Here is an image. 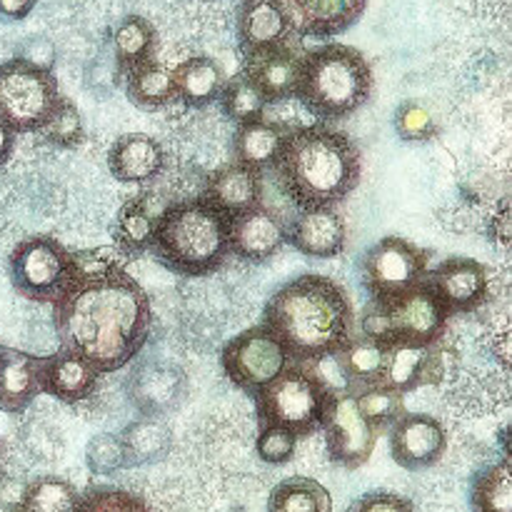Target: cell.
Segmentation results:
<instances>
[{"mask_svg": "<svg viewBox=\"0 0 512 512\" xmlns=\"http://www.w3.org/2000/svg\"><path fill=\"white\" fill-rule=\"evenodd\" d=\"M85 463H88L93 475H113L118 470L128 468V458H125L120 435L103 433L90 438L88 448H85Z\"/></svg>", "mask_w": 512, "mask_h": 512, "instance_id": "41", "label": "cell"}, {"mask_svg": "<svg viewBox=\"0 0 512 512\" xmlns=\"http://www.w3.org/2000/svg\"><path fill=\"white\" fill-rule=\"evenodd\" d=\"M18 58L25 60V63L35 65V68H43V70H50V73H53L55 48L50 40L40 38V35H33L30 40H25V45L20 48V53H18Z\"/></svg>", "mask_w": 512, "mask_h": 512, "instance_id": "46", "label": "cell"}, {"mask_svg": "<svg viewBox=\"0 0 512 512\" xmlns=\"http://www.w3.org/2000/svg\"><path fill=\"white\" fill-rule=\"evenodd\" d=\"M293 38L298 35L290 28L278 0H243L240 3L238 43L243 55L270 48V45L288 43Z\"/></svg>", "mask_w": 512, "mask_h": 512, "instance_id": "25", "label": "cell"}, {"mask_svg": "<svg viewBox=\"0 0 512 512\" xmlns=\"http://www.w3.org/2000/svg\"><path fill=\"white\" fill-rule=\"evenodd\" d=\"M188 373L170 360L148 358L133 365L128 375V398L145 418H165L188 398Z\"/></svg>", "mask_w": 512, "mask_h": 512, "instance_id": "13", "label": "cell"}, {"mask_svg": "<svg viewBox=\"0 0 512 512\" xmlns=\"http://www.w3.org/2000/svg\"><path fill=\"white\" fill-rule=\"evenodd\" d=\"M28 480L18 475L0 473V512L23 510L25 495H28Z\"/></svg>", "mask_w": 512, "mask_h": 512, "instance_id": "45", "label": "cell"}, {"mask_svg": "<svg viewBox=\"0 0 512 512\" xmlns=\"http://www.w3.org/2000/svg\"><path fill=\"white\" fill-rule=\"evenodd\" d=\"M38 0H0V18L3 20H25Z\"/></svg>", "mask_w": 512, "mask_h": 512, "instance_id": "47", "label": "cell"}, {"mask_svg": "<svg viewBox=\"0 0 512 512\" xmlns=\"http://www.w3.org/2000/svg\"><path fill=\"white\" fill-rule=\"evenodd\" d=\"M288 243L305 258H338L348 248V223L335 208L300 210L288 228Z\"/></svg>", "mask_w": 512, "mask_h": 512, "instance_id": "20", "label": "cell"}, {"mask_svg": "<svg viewBox=\"0 0 512 512\" xmlns=\"http://www.w3.org/2000/svg\"><path fill=\"white\" fill-rule=\"evenodd\" d=\"M18 512H23V510H18Z\"/></svg>", "mask_w": 512, "mask_h": 512, "instance_id": "51", "label": "cell"}, {"mask_svg": "<svg viewBox=\"0 0 512 512\" xmlns=\"http://www.w3.org/2000/svg\"><path fill=\"white\" fill-rule=\"evenodd\" d=\"M268 108L270 105L265 100V95L243 73H238L235 78H228L223 93H220V110L235 125L263 118L268 113Z\"/></svg>", "mask_w": 512, "mask_h": 512, "instance_id": "35", "label": "cell"}, {"mask_svg": "<svg viewBox=\"0 0 512 512\" xmlns=\"http://www.w3.org/2000/svg\"><path fill=\"white\" fill-rule=\"evenodd\" d=\"M3 460H5V440L0 438V468H3Z\"/></svg>", "mask_w": 512, "mask_h": 512, "instance_id": "49", "label": "cell"}, {"mask_svg": "<svg viewBox=\"0 0 512 512\" xmlns=\"http://www.w3.org/2000/svg\"><path fill=\"white\" fill-rule=\"evenodd\" d=\"M60 100L63 95L50 70L35 68L20 58L0 65V120L13 133H38Z\"/></svg>", "mask_w": 512, "mask_h": 512, "instance_id": "9", "label": "cell"}, {"mask_svg": "<svg viewBox=\"0 0 512 512\" xmlns=\"http://www.w3.org/2000/svg\"><path fill=\"white\" fill-rule=\"evenodd\" d=\"M335 388L315 370V365H288L273 383L255 395L258 423L283 425L298 438L318 433Z\"/></svg>", "mask_w": 512, "mask_h": 512, "instance_id": "6", "label": "cell"}, {"mask_svg": "<svg viewBox=\"0 0 512 512\" xmlns=\"http://www.w3.org/2000/svg\"><path fill=\"white\" fill-rule=\"evenodd\" d=\"M220 363L230 383L255 398L288 368L290 355L285 345L260 323L228 340L220 353Z\"/></svg>", "mask_w": 512, "mask_h": 512, "instance_id": "11", "label": "cell"}, {"mask_svg": "<svg viewBox=\"0 0 512 512\" xmlns=\"http://www.w3.org/2000/svg\"><path fill=\"white\" fill-rule=\"evenodd\" d=\"M128 468L163 463L173 450V430L163 418H138L120 433Z\"/></svg>", "mask_w": 512, "mask_h": 512, "instance_id": "29", "label": "cell"}, {"mask_svg": "<svg viewBox=\"0 0 512 512\" xmlns=\"http://www.w3.org/2000/svg\"><path fill=\"white\" fill-rule=\"evenodd\" d=\"M288 130L290 128H285L280 120L268 118V115L238 125L233 138L235 163L248 165V168L258 170V173L275 168Z\"/></svg>", "mask_w": 512, "mask_h": 512, "instance_id": "26", "label": "cell"}, {"mask_svg": "<svg viewBox=\"0 0 512 512\" xmlns=\"http://www.w3.org/2000/svg\"><path fill=\"white\" fill-rule=\"evenodd\" d=\"M298 38H335L363 18L368 0H278Z\"/></svg>", "mask_w": 512, "mask_h": 512, "instance_id": "18", "label": "cell"}, {"mask_svg": "<svg viewBox=\"0 0 512 512\" xmlns=\"http://www.w3.org/2000/svg\"><path fill=\"white\" fill-rule=\"evenodd\" d=\"M275 170L300 210L335 208L360 185L363 155L345 130L328 123L300 125L285 135Z\"/></svg>", "mask_w": 512, "mask_h": 512, "instance_id": "3", "label": "cell"}, {"mask_svg": "<svg viewBox=\"0 0 512 512\" xmlns=\"http://www.w3.org/2000/svg\"><path fill=\"white\" fill-rule=\"evenodd\" d=\"M173 78L178 100H183L190 108H205V105L218 103L220 93L228 83L223 65L208 55H195V58L180 63L173 70Z\"/></svg>", "mask_w": 512, "mask_h": 512, "instance_id": "27", "label": "cell"}, {"mask_svg": "<svg viewBox=\"0 0 512 512\" xmlns=\"http://www.w3.org/2000/svg\"><path fill=\"white\" fill-rule=\"evenodd\" d=\"M393 125L395 133L405 143H428V140H433L440 133L435 113L428 105L420 103V100H405V103H400L395 108Z\"/></svg>", "mask_w": 512, "mask_h": 512, "instance_id": "39", "label": "cell"}, {"mask_svg": "<svg viewBox=\"0 0 512 512\" xmlns=\"http://www.w3.org/2000/svg\"><path fill=\"white\" fill-rule=\"evenodd\" d=\"M230 220L203 198L180 200L158 218L153 253L165 268L188 278H205L230 255Z\"/></svg>", "mask_w": 512, "mask_h": 512, "instance_id": "4", "label": "cell"}, {"mask_svg": "<svg viewBox=\"0 0 512 512\" xmlns=\"http://www.w3.org/2000/svg\"><path fill=\"white\" fill-rule=\"evenodd\" d=\"M43 395V358L5 348L0 355V410L23 415Z\"/></svg>", "mask_w": 512, "mask_h": 512, "instance_id": "23", "label": "cell"}, {"mask_svg": "<svg viewBox=\"0 0 512 512\" xmlns=\"http://www.w3.org/2000/svg\"><path fill=\"white\" fill-rule=\"evenodd\" d=\"M50 308L60 348L85 355L103 375L135 363L153 328L148 293L125 268L75 278Z\"/></svg>", "mask_w": 512, "mask_h": 512, "instance_id": "1", "label": "cell"}, {"mask_svg": "<svg viewBox=\"0 0 512 512\" xmlns=\"http://www.w3.org/2000/svg\"><path fill=\"white\" fill-rule=\"evenodd\" d=\"M158 218L150 210L148 200L145 198H130L128 203L120 208L118 218H115L113 238L115 245L128 255V260L138 258V255L153 250L155 233H158Z\"/></svg>", "mask_w": 512, "mask_h": 512, "instance_id": "31", "label": "cell"}, {"mask_svg": "<svg viewBox=\"0 0 512 512\" xmlns=\"http://www.w3.org/2000/svg\"><path fill=\"white\" fill-rule=\"evenodd\" d=\"M268 512H333V498L318 480L288 478L270 490Z\"/></svg>", "mask_w": 512, "mask_h": 512, "instance_id": "32", "label": "cell"}, {"mask_svg": "<svg viewBox=\"0 0 512 512\" xmlns=\"http://www.w3.org/2000/svg\"><path fill=\"white\" fill-rule=\"evenodd\" d=\"M288 243V225L263 203L230 220V255L245 263H268Z\"/></svg>", "mask_w": 512, "mask_h": 512, "instance_id": "19", "label": "cell"}, {"mask_svg": "<svg viewBox=\"0 0 512 512\" xmlns=\"http://www.w3.org/2000/svg\"><path fill=\"white\" fill-rule=\"evenodd\" d=\"M385 370L380 383L408 395L428 385H438L448 373V350L440 343L390 340L385 343Z\"/></svg>", "mask_w": 512, "mask_h": 512, "instance_id": "14", "label": "cell"}, {"mask_svg": "<svg viewBox=\"0 0 512 512\" xmlns=\"http://www.w3.org/2000/svg\"><path fill=\"white\" fill-rule=\"evenodd\" d=\"M320 430L330 463L345 470H358L368 463L380 438V430L365 418L353 390H335Z\"/></svg>", "mask_w": 512, "mask_h": 512, "instance_id": "12", "label": "cell"}, {"mask_svg": "<svg viewBox=\"0 0 512 512\" xmlns=\"http://www.w3.org/2000/svg\"><path fill=\"white\" fill-rule=\"evenodd\" d=\"M348 512H415V505L405 495L375 490V493H365L353 500Z\"/></svg>", "mask_w": 512, "mask_h": 512, "instance_id": "44", "label": "cell"}, {"mask_svg": "<svg viewBox=\"0 0 512 512\" xmlns=\"http://www.w3.org/2000/svg\"><path fill=\"white\" fill-rule=\"evenodd\" d=\"M125 75V95L133 105L143 110H160L165 105L175 103V78L173 70L160 65L158 60H148L135 68H130Z\"/></svg>", "mask_w": 512, "mask_h": 512, "instance_id": "30", "label": "cell"}, {"mask_svg": "<svg viewBox=\"0 0 512 512\" xmlns=\"http://www.w3.org/2000/svg\"><path fill=\"white\" fill-rule=\"evenodd\" d=\"M473 512H512L510 458L480 470L470 490Z\"/></svg>", "mask_w": 512, "mask_h": 512, "instance_id": "34", "label": "cell"}, {"mask_svg": "<svg viewBox=\"0 0 512 512\" xmlns=\"http://www.w3.org/2000/svg\"><path fill=\"white\" fill-rule=\"evenodd\" d=\"M353 393L355 398H358V405L365 413V418H368L380 433L388 430L390 425L405 413V395L385 383L368 385V388L353 390Z\"/></svg>", "mask_w": 512, "mask_h": 512, "instance_id": "37", "label": "cell"}, {"mask_svg": "<svg viewBox=\"0 0 512 512\" xmlns=\"http://www.w3.org/2000/svg\"><path fill=\"white\" fill-rule=\"evenodd\" d=\"M128 255L118 248V245H103V248H88V250H73V265L75 278H93V275H105L110 270L125 268Z\"/></svg>", "mask_w": 512, "mask_h": 512, "instance_id": "43", "label": "cell"}, {"mask_svg": "<svg viewBox=\"0 0 512 512\" xmlns=\"http://www.w3.org/2000/svg\"><path fill=\"white\" fill-rule=\"evenodd\" d=\"M10 283L30 303L55 305L75 283L73 250L50 235H30L10 253Z\"/></svg>", "mask_w": 512, "mask_h": 512, "instance_id": "8", "label": "cell"}, {"mask_svg": "<svg viewBox=\"0 0 512 512\" xmlns=\"http://www.w3.org/2000/svg\"><path fill=\"white\" fill-rule=\"evenodd\" d=\"M298 435L283 425L260 423L258 438H255V453L265 465H288L298 450Z\"/></svg>", "mask_w": 512, "mask_h": 512, "instance_id": "40", "label": "cell"}, {"mask_svg": "<svg viewBox=\"0 0 512 512\" xmlns=\"http://www.w3.org/2000/svg\"><path fill=\"white\" fill-rule=\"evenodd\" d=\"M3 350H5V345H3V343H0V355H3Z\"/></svg>", "mask_w": 512, "mask_h": 512, "instance_id": "50", "label": "cell"}, {"mask_svg": "<svg viewBox=\"0 0 512 512\" xmlns=\"http://www.w3.org/2000/svg\"><path fill=\"white\" fill-rule=\"evenodd\" d=\"M78 512H153L140 495L118 488L90 490L80 498Z\"/></svg>", "mask_w": 512, "mask_h": 512, "instance_id": "42", "label": "cell"}, {"mask_svg": "<svg viewBox=\"0 0 512 512\" xmlns=\"http://www.w3.org/2000/svg\"><path fill=\"white\" fill-rule=\"evenodd\" d=\"M385 343L378 338H370L365 333H355L350 343L335 355L340 373H343L348 388L345 390H360L375 385L383 380L385 370Z\"/></svg>", "mask_w": 512, "mask_h": 512, "instance_id": "28", "label": "cell"}, {"mask_svg": "<svg viewBox=\"0 0 512 512\" xmlns=\"http://www.w3.org/2000/svg\"><path fill=\"white\" fill-rule=\"evenodd\" d=\"M450 315L428 283H420L388 300H368L360 315V333L390 340L440 343L448 330Z\"/></svg>", "mask_w": 512, "mask_h": 512, "instance_id": "7", "label": "cell"}, {"mask_svg": "<svg viewBox=\"0 0 512 512\" xmlns=\"http://www.w3.org/2000/svg\"><path fill=\"white\" fill-rule=\"evenodd\" d=\"M263 325L285 345L290 360L318 365L335 358L355 335L348 293L328 275H300L268 298Z\"/></svg>", "mask_w": 512, "mask_h": 512, "instance_id": "2", "label": "cell"}, {"mask_svg": "<svg viewBox=\"0 0 512 512\" xmlns=\"http://www.w3.org/2000/svg\"><path fill=\"white\" fill-rule=\"evenodd\" d=\"M388 430L390 455L400 468L410 470V473L435 468L448 453L445 425L428 413L405 410Z\"/></svg>", "mask_w": 512, "mask_h": 512, "instance_id": "15", "label": "cell"}, {"mask_svg": "<svg viewBox=\"0 0 512 512\" xmlns=\"http://www.w3.org/2000/svg\"><path fill=\"white\" fill-rule=\"evenodd\" d=\"M80 495L73 485L58 475L30 480L23 512H78Z\"/></svg>", "mask_w": 512, "mask_h": 512, "instance_id": "36", "label": "cell"}, {"mask_svg": "<svg viewBox=\"0 0 512 512\" xmlns=\"http://www.w3.org/2000/svg\"><path fill=\"white\" fill-rule=\"evenodd\" d=\"M108 168L120 183H150L165 168V150L148 133L120 135L108 150Z\"/></svg>", "mask_w": 512, "mask_h": 512, "instance_id": "24", "label": "cell"}, {"mask_svg": "<svg viewBox=\"0 0 512 512\" xmlns=\"http://www.w3.org/2000/svg\"><path fill=\"white\" fill-rule=\"evenodd\" d=\"M375 78L368 58L345 43H325L303 55L298 95L320 123H340L373 98Z\"/></svg>", "mask_w": 512, "mask_h": 512, "instance_id": "5", "label": "cell"}, {"mask_svg": "<svg viewBox=\"0 0 512 512\" xmlns=\"http://www.w3.org/2000/svg\"><path fill=\"white\" fill-rule=\"evenodd\" d=\"M433 253L410 240L388 235L378 240L360 260L363 288L370 300H388L425 283Z\"/></svg>", "mask_w": 512, "mask_h": 512, "instance_id": "10", "label": "cell"}, {"mask_svg": "<svg viewBox=\"0 0 512 512\" xmlns=\"http://www.w3.org/2000/svg\"><path fill=\"white\" fill-rule=\"evenodd\" d=\"M15 135H18V133H13V130H10L8 125L0 120V168H3V165L10 160V155H13Z\"/></svg>", "mask_w": 512, "mask_h": 512, "instance_id": "48", "label": "cell"}, {"mask_svg": "<svg viewBox=\"0 0 512 512\" xmlns=\"http://www.w3.org/2000/svg\"><path fill=\"white\" fill-rule=\"evenodd\" d=\"M425 283L433 288L450 318L470 315L483 308L490 298V273L480 260L448 258L438 268L428 270Z\"/></svg>", "mask_w": 512, "mask_h": 512, "instance_id": "16", "label": "cell"}, {"mask_svg": "<svg viewBox=\"0 0 512 512\" xmlns=\"http://www.w3.org/2000/svg\"><path fill=\"white\" fill-rule=\"evenodd\" d=\"M100 370L85 355L60 348L43 358V395L63 405H78L93 398L100 383Z\"/></svg>", "mask_w": 512, "mask_h": 512, "instance_id": "21", "label": "cell"}, {"mask_svg": "<svg viewBox=\"0 0 512 512\" xmlns=\"http://www.w3.org/2000/svg\"><path fill=\"white\" fill-rule=\"evenodd\" d=\"M200 198L223 215H228V218H238V215L248 213L250 208L260 205V198H263V173L233 160V163L223 165V168L213 170L208 175Z\"/></svg>", "mask_w": 512, "mask_h": 512, "instance_id": "22", "label": "cell"}, {"mask_svg": "<svg viewBox=\"0 0 512 512\" xmlns=\"http://www.w3.org/2000/svg\"><path fill=\"white\" fill-rule=\"evenodd\" d=\"M303 55L293 45V40L270 48L253 50L243 55L240 73L265 95L268 105L280 103L298 95L300 73H303Z\"/></svg>", "mask_w": 512, "mask_h": 512, "instance_id": "17", "label": "cell"}, {"mask_svg": "<svg viewBox=\"0 0 512 512\" xmlns=\"http://www.w3.org/2000/svg\"><path fill=\"white\" fill-rule=\"evenodd\" d=\"M38 135L45 140V143L55 145V148H75V145L83 143L85 123L78 105L68 98L60 100V105L53 110L48 123L38 130Z\"/></svg>", "mask_w": 512, "mask_h": 512, "instance_id": "38", "label": "cell"}, {"mask_svg": "<svg viewBox=\"0 0 512 512\" xmlns=\"http://www.w3.org/2000/svg\"><path fill=\"white\" fill-rule=\"evenodd\" d=\"M155 50V28L140 15H128L120 20L113 30V53L118 60L120 73L153 60Z\"/></svg>", "mask_w": 512, "mask_h": 512, "instance_id": "33", "label": "cell"}]
</instances>
